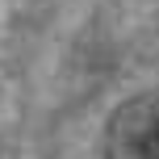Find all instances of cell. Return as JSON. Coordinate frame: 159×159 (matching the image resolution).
I'll return each instance as SVG.
<instances>
[{"mask_svg":"<svg viewBox=\"0 0 159 159\" xmlns=\"http://www.w3.org/2000/svg\"><path fill=\"white\" fill-rule=\"evenodd\" d=\"M105 159H159V92L117 105L105 126Z\"/></svg>","mask_w":159,"mask_h":159,"instance_id":"6da1fadb","label":"cell"}]
</instances>
